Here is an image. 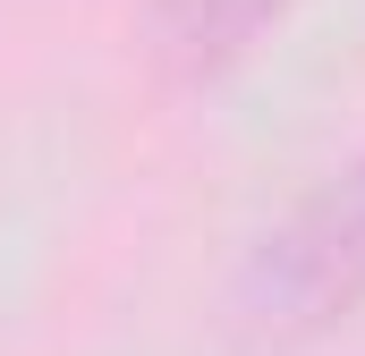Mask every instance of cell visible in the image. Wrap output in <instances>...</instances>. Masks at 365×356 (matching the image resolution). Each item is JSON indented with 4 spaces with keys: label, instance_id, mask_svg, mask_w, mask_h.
I'll return each instance as SVG.
<instances>
[{
    "label": "cell",
    "instance_id": "obj_1",
    "mask_svg": "<svg viewBox=\"0 0 365 356\" xmlns=\"http://www.w3.org/2000/svg\"><path fill=\"white\" fill-rule=\"evenodd\" d=\"M238 305L272 340L323 331L331 314L365 305V145L255 238V255L238 271Z\"/></svg>",
    "mask_w": 365,
    "mask_h": 356
},
{
    "label": "cell",
    "instance_id": "obj_2",
    "mask_svg": "<svg viewBox=\"0 0 365 356\" xmlns=\"http://www.w3.org/2000/svg\"><path fill=\"white\" fill-rule=\"evenodd\" d=\"M297 0H145V51L170 77H221L255 51V34L280 26Z\"/></svg>",
    "mask_w": 365,
    "mask_h": 356
}]
</instances>
